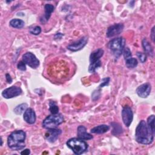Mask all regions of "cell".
<instances>
[{
  "label": "cell",
  "mask_w": 155,
  "mask_h": 155,
  "mask_svg": "<svg viewBox=\"0 0 155 155\" xmlns=\"http://www.w3.org/2000/svg\"><path fill=\"white\" fill-rule=\"evenodd\" d=\"M154 133L149 128L147 122L142 120L137 125L135 131L136 140L141 144L148 145L153 142Z\"/></svg>",
  "instance_id": "1"
},
{
  "label": "cell",
  "mask_w": 155,
  "mask_h": 155,
  "mask_svg": "<svg viewBox=\"0 0 155 155\" xmlns=\"http://www.w3.org/2000/svg\"><path fill=\"white\" fill-rule=\"evenodd\" d=\"M25 137L26 134L22 130H16L12 132L7 138L8 147L15 151L23 149L25 146Z\"/></svg>",
  "instance_id": "2"
},
{
  "label": "cell",
  "mask_w": 155,
  "mask_h": 155,
  "mask_svg": "<svg viewBox=\"0 0 155 155\" xmlns=\"http://www.w3.org/2000/svg\"><path fill=\"white\" fill-rule=\"evenodd\" d=\"M125 40L122 37L113 39L109 42L108 47L116 59L119 58L122 54L125 48Z\"/></svg>",
  "instance_id": "3"
},
{
  "label": "cell",
  "mask_w": 155,
  "mask_h": 155,
  "mask_svg": "<svg viewBox=\"0 0 155 155\" xmlns=\"http://www.w3.org/2000/svg\"><path fill=\"white\" fill-rule=\"evenodd\" d=\"M67 145L75 154H81L88 148V144L79 138H71L67 142Z\"/></svg>",
  "instance_id": "4"
},
{
  "label": "cell",
  "mask_w": 155,
  "mask_h": 155,
  "mask_svg": "<svg viewBox=\"0 0 155 155\" xmlns=\"http://www.w3.org/2000/svg\"><path fill=\"white\" fill-rule=\"evenodd\" d=\"M64 122V117L61 114H51L42 121V127L46 129L55 128Z\"/></svg>",
  "instance_id": "5"
},
{
  "label": "cell",
  "mask_w": 155,
  "mask_h": 155,
  "mask_svg": "<svg viewBox=\"0 0 155 155\" xmlns=\"http://www.w3.org/2000/svg\"><path fill=\"white\" fill-rule=\"evenodd\" d=\"M22 61L32 68H36L39 65V61L31 52H27L23 54Z\"/></svg>",
  "instance_id": "6"
},
{
  "label": "cell",
  "mask_w": 155,
  "mask_h": 155,
  "mask_svg": "<svg viewBox=\"0 0 155 155\" xmlns=\"http://www.w3.org/2000/svg\"><path fill=\"white\" fill-rule=\"evenodd\" d=\"M122 118L124 124L127 127H129L133 119V113L130 107L126 105L122 110Z\"/></svg>",
  "instance_id": "7"
},
{
  "label": "cell",
  "mask_w": 155,
  "mask_h": 155,
  "mask_svg": "<svg viewBox=\"0 0 155 155\" xmlns=\"http://www.w3.org/2000/svg\"><path fill=\"white\" fill-rule=\"evenodd\" d=\"M21 93V88L19 87L14 85L3 90L2 92V95L5 99H10L19 96Z\"/></svg>",
  "instance_id": "8"
},
{
  "label": "cell",
  "mask_w": 155,
  "mask_h": 155,
  "mask_svg": "<svg viewBox=\"0 0 155 155\" xmlns=\"http://www.w3.org/2000/svg\"><path fill=\"white\" fill-rule=\"evenodd\" d=\"M88 42V38L83 36L78 41H74L67 46V48L71 51H77L83 48Z\"/></svg>",
  "instance_id": "9"
},
{
  "label": "cell",
  "mask_w": 155,
  "mask_h": 155,
  "mask_svg": "<svg viewBox=\"0 0 155 155\" xmlns=\"http://www.w3.org/2000/svg\"><path fill=\"white\" fill-rule=\"evenodd\" d=\"M124 27V25L121 23L115 24L110 26L107 30V36L108 38H111L119 35L123 31Z\"/></svg>",
  "instance_id": "10"
},
{
  "label": "cell",
  "mask_w": 155,
  "mask_h": 155,
  "mask_svg": "<svg viewBox=\"0 0 155 155\" xmlns=\"http://www.w3.org/2000/svg\"><path fill=\"white\" fill-rule=\"evenodd\" d=\"M151 86L149 83L143 84L139 85L136 89V93L137 95L142 98L147 97L151 92Z\"/></svg>",
  "instance_id": "11"
},
{
  "label": "cell",
  "mask_w": 155,
  "mask_h": 155,
  "mask_svg": "<svg viewBox=\"0 0 155 155\" xmlns=\"http://www.w3.org/2000/svg\"><path fill=\"white\" fill-rule=\"evenodd\" d=\"M62 131L58 128H50L48 129L45 136L46 139L50 142H55L58 138L59 136L61 134Z\"/></svg>",
  "instance_id": "12"
},
{
  "label": "cell",
  "mask_w": 155,
  "mask_h": 155,
  "mask_svg": "<svg viewBox=\"0 0 155 155\" xmlns=\"http://www.w3.org/2000/svg\"><path fill=\"white\" fill-rule=\"evenodd\" d=\"M24 120L29 124H33L36 121V114L35 111L30 108H28L24 113Z\"/></svg>",
  "instance_id": "13"
},
{
  "label": "cell",
  "mask_w": 155,
  "mask_h": 155,
  "mask_svg": "<svg viewBox=\"0 0 155 155\" xmlns=\"http://www.w3.org/2000/svg\"><path fill=\"white\" fill-rule=\"evenodd\" d=\"M78 137L82 140H90L93 136L87 132L86 128L83 125H79L77 128Z\"/></svg>",
  "instance_id": "14"
},
{
  "label": "cell",
  "mask_w": 155,
  "mask_h": 155,
  "mask_svg": "<svg viewBox=\"0 0 155 155\" xmlns=\"http://www.w3.org/2000/svg\"><path fill=\"white\" fill-rule=\"evenodd\" d=\"M104 51L102 48H98L94 51H93L90 56V64H93L99 60L103 56Z\"/></svg>",
  "instance_id": "15"
},
{
  "label": "cell",
  "mask_w": 155,
  "mask_h": 155,
  "mask_svg": "<svg viewBox=\"0 0 155 155\" xmlns=\"http://www.w3.org/2000/svg\"><path fill=\"white\" fill-rule=\"evenodd\" d=\"M142 44L143 48L145 53V54L146 55L147 54L151 57H153V54H154V51H153V47L151 46L150 43L147 41V39L146 38H144L142 40Z\"/></svg>",
  "instance_id": "16"
},
{
  "label": "cell",
  "mask_w": 155,
  "mask_h": 155,
  "mask_svg": "<svg viewBox=\"0 0 155 155\" xmlns=\"http://www.w3.org/2000/svg\"><path fill=\"white\" fill-rule=\"evenodd\" d=\"M44 8H45V15L44 16V18L41 19V21L42 22H45L49 19V18H50L51 14L52 13V12L54 11V7L52 4H45Z\"/></svg>",
  "instance_id": "17"
},
{
  "label": "cell",
  "mask_w": 155,
  "mask_h": 155,
  "mask_svg": "<svg viewBox=\"0 0 155 155\" xmlns=\"http://www.w3.org/2000/svg\"><path fill=\"white\" fill-rule=\"evenodd\" d=\"M110 130V127L107 125L102 124L95 127H93L91 129L90 132L94 134H103L107 132Z\"/></svg>",
  "instance_id": "18"
},
{
  "label": "cell",
  "mask_w": 155,
  "mask_h": 155,
  "mask_svg": "<svg viewBox=\"0 0 155 155\" xmlns=\"http://www.w3.org/2000/svg\"><path fill=\"white\" fill-rule=\"evenodd\" d=\"M9 24L10 26L15 28H22L25 25V22L22 19L18 18L12 19Z\"/></svg>",
  "instance_id": "19"
},
{
  "label": "cell",
  "mask_w": 155,
  "mask_h": 155,
  "mask_svg": "<svg viewBox=\"0 0 155 155\" xmlns=\"http://www.w3.org/2000/svg\"><path fill=\"white\" fill-rule=\"evenodd\" d=\"M111 125L113 127V130L111 131V133L113 135L117 136L122 133L123 130L119 124L116 123V122H112V123H111Z\"/></svg>",
  "instance_id": "20"
},
{
  "label": "cell",
  "mask_w": 155,
  "mask_h": 155,
  "mask_svg": "<svg viewBox=\"0 0 155 155\" xmlns=\"http://www.w3.org/2000/svg\"><path fill=\"white\" fill-rule=\"evenodd\" d=\"M125 65L128 68H133L136 67L138 63L137 59L134 58H133L132 56L125 59Z\"/></svg>",
  "instance_id": "21"
},
{
  "label": "cell",
  "mask_w": 155,
  "mask_h": 155,
  "mask_svg": "<svg viewBox=\"0 0 155 155\" xmlns=\"http://www.w3.org/2000/svg\"><path fill=\"white\" fill-rule=\"evenodd\" d=\"M27 107H28V105L26 103H23L20 105H18L14 108V110H13L14 113L16 114L20 115L24 112H25V111L28 108Z\"/></svg>",
  "instance_id": "22"
},
{
  "label": "cell",
  "mask_w": 155,
  "mask_h": 155,
  "mask_svg": "<svg viewBox=\"0 0 155 155\" xmlns=\"http://www.w3.org/2000/svg\"><path fill=\"white\" fill-rule=\"evenodd\" d=\"M101 66V61L100 60H99L93 64H90L89 68H88V71L91 73H94L96 71V69H97Z\"/></svg>",
  "instance_id": "23"
},
{
  "label": "cell",
  "mask_w": 155,
  "mask_h": 155,
  "mask_svg": "<svg viewBox=\"0 0 155 155\" xmlns=\"http://www.w3.org/2000/svg\"><path fill=\"white\" fill-rule=\"evenodd\" d=\"M147 124L149 128L154 133V115H151L148 117Z\"/></svg>",
  "instance_id": "24"
},
{
  "label": "cell",
  "mask_w": 155,
  "mask_h": 155,
  "mask_svg": "<svg viewBox=\"0 0 155 155\" xmlns=\"http://www.w3.org/2000/svg\"><path fill=\"white\" fill-rule=\"evenodd\" d=\"M49 110L51 114H57L59 111V108L58 105L56 104V103L53 101H51L49 103Z\"/></svg>",
  "instance_id": "25"
},
{
  "label": "cell",
  "mask_w": 155,
  "mask_h": 155,
  "mask_svg": "<svg viewBox=\"0 0 155 155\" xmlns=\"http://www.w3.org/2000/svg\"><path fill=\"white\" fill-rule=\"evenodd\" d=\"M29 32L34 35H38L41 33V28L39 26H35L33 28H31L29 30Z\"/></svg>",
  "instance_id": "26"
},
{
  "label": "cell",
  "mask_w": 155,
  "mask_h": 155,
  "mask_svg": "<svg viewBox=\"0 0 155 155\" xmlns=\"http://www.w3.org/2000/svg\"><path fill=\"white\" fill-rule=\"evenodd\" d=\"M122 53L124 54V57L125 59H127L128 58H130L132 56L131 52V51H130V48L128 47H125Z\"/></svg>",
  "instance_id": "27"
},
{
  "label": "cell",
  "mask_w": 155,
  "mask_h": 155,
  "mask_svg": "<svg viewBox=\"0 0 155 155\" xmlns=\"http://www.w3.org/2000/svg\"><path fill=\"white\" fill-rule=\"evenodd\" d=\"M137 56L142 63H144L147 61V55L145 53L141 52L137 53Z\"/></svg>",
  "instance_id": "28"
},
{
  "label": "cell",
  "mask_w": 155,
  "mask_h": 155,
  "mask_svg": "<svg viewBox=\"0 0 155 155\" xmlns=\"http://www.w3.org/2000/svg\"><path fill=\"white\" fill-rule=\"evenodd\" d=\"M110 79L109 77L105 78L102 79V81H101V84L99 86V88L100 89V88H102L103 87L108 85L109 82H110Z\"/></svg>",
  "instance_id": "29"
},
{
  "label": "cell",
  "mask_w": 155,
  "mask_h": 155,
  "mask_svg": "<svg viewBox=\"0 0 155 155\" xmlns=\"http://www.w3.org/2000/svg\"><path fill=\"white\" fill-rule=\"evenodd\" d=\"M101 96V93H100V90H96L95 91H93V93H92V99L93 101H96L97 99H98Z\"/></svg>",
  "instance_id": "30"
},
{
  "label": "cell",
  "mask_w": 155,
  "mask_h": 155,
  "mask_svg": "<svg viewBox=\"0 0 155 155\" xmlns=\"http://www.w3.org/2000/svg\"><path fill=\"white\" fill-rule=\"evenodd\" d=\"M18 68L21 71H25L26 70V66H25V64L22 61H19L17 65Z\"/></svg>",
  "instance_id": "31"
},
{
  "label": "cell",
  "mask_w": 155,
  "mask_h": 155,
  "mask_svg": "<svg viewBox=\"0 0 155 155\" xmlns=\"http://www.w3.org/2000/svg\"><path fill=\"white\" fill-rule=\"evenodd\" d=\"M150 37L153 41V42H154V27H153L152 28L151 31V35H150Z\"/></svg>",
  "instance_id": "32"
},
{
  "label": "cell",
  "mask_w": 155,
  "mask_h": 155,
  "mask_svg": "<svg viewBox=\"0 0 155 155\" xmlns=\"http://www.w3.org/2000/svg\"><path fill=\"white\" fill-rule=\"evenodd\" d=\"M5 78H6V81H7L8 83H9V84L12 83V78H11V76H10L9 74H8V73L6 74H5Z\"/></svg>",
  "instance_id": "33"
},
{
  "label": "cell",
  "mask_w": 155,
  "mask_h": 155,
  "mask_svg": "<svg viewBox=\"0 0 155 155\" xmlns=\"http://www.w3.org/2000/svg\"><path fill=\"white\" fill-rule=\"evenodd\" d=\"M21 154H24V155H28L29 154H30V151L29 149H25L24 150H23L21 152Z\"/></svg>",
  "instance_id": "34"
},
{
  "label": "cell",
  "mask_w": 155,
  "mask_h": 155,
  "mask_svg": "<svg viewBox=\"0 0 155 155\" xmlns=\"http://www.w3.org/2000/svg\"><path fill=\"white\" fill-rule=\"evenodd\" d=\"M1 145L2 146V138H1Z\"/></svg>",
  "instance_id": "35"
}]
</instances>
